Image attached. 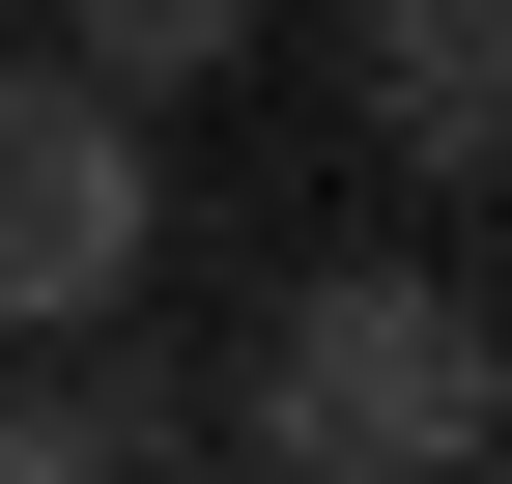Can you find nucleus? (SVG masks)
Returning a JSON list of instances; mask_svg holds the SVG:
<instances>
[{"label": "nucleus", "instance_id": "nucleus-5", "mask_svg": "<svg viewBox=\"0 0 512 484\" xmlns=\"http://www.w3.org/2000/svg\"><path fill=\"white\" fill-rule=\"evenodd\" d=\"M0 484H86V371H29V342H0Z\"/></svg>", "mask_w": 512, "mask_h": 484}, {"label": "nucleus", "instance_id": "nucleus-2", "mask_svg": "<svg viewBox=\"0 0 512 484\" xmlns=\"http://www.w3.org/2000/svg\"><path fill=\"white\" fill-rule=\"evenodd\" d=\"M143 257H171L143 86H86V57H0V342H86V314H143Z\"/></svg>", "mask_w": 512, "mask_h": 484}, {"label": "nucleus", "instance_id": "nucleus-1", "mask_svg": "<svg viewBox=\"0 0 512 484\" xmlns=\"http://www.w3.org/2000/svg\"><path fill=\"white\" fill-rule=\"evenodd\" d=\"M484 399H512L484 285H427V257H313L228 428H256V456H313V484H427V456H484Z\"/></svg>", "mask_w": 512, "mask_h": 484}, {"label": "nucleus", "instance_id": "nucleus-4", "mask_svg": "<svg viewBox=\"0 0 512 484\" xmlns=\"http://www.w3.org/2000/svg\"><path fill=\"white\" fill-rule=\"evenodd\" d=\"M57 29H86V86L171 114V86H228V57H256V0H57Z\"/></svg>", "mask_w": 512, "mask_h": 484}, {"label": "nucleus", "instance_id": "nucleus-6", "mask_svg": "<svg viewBox=\"0 0 512 484\" xmlns=\"http://www.w3.org/2000/svg\"><path fill=\"white\" fill-rule=\"evenodd\" d=\"M484 456H512V399H484Z\"/></svg>", "mask_w": 512, "mask_h": 484}, {"label": "nucleus", "instance_id": "nucleus-3", "mask_svg": "<svg viewBox=\"0 0 512 484\" xmlns=\"http://www.w3.org/2000/svg\"><path fill=\"white\" fill-rule=\"evenodd\" d=\"M342 86H370V143H399L427 200H512V0H370Z\"/></svg>", "mask_w": 512, "mask_h": 484}]
</instances>
